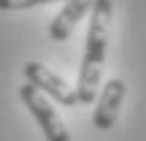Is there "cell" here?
I'll return each mask as SVG.
<instances>
[{
  "mask_svg": "<svg viewBox=\"0 0 146 141\" xmlns=\"http://www.w3.org/2000/svg\"><path fill=\"white\" fill-rule=\"evenodd\" d=\"M111 16H114V0H95L87 41H84L81 68H78V84H76L78 103H95L100 76H103V65H106V52H108Z\"/></svg>",
  "mask_w": 146,
  "mask_h": 141,
  "instance_id": "obj_1",
  "label": "cell"
},
{
  "mask_svg": "<svg viewBox=\"0 0 146 141\" xmlns=\"http://www.w3.org/2000/svg\"><path fill=\"white\" fill-rule=\"evenodd\" d=\"M19 98H22V103L30 109V114L35 117V122H38V128L43 130L46 141H70V133H68V128H65L62 117L54 111V106L46 100L43 92H38L33 84L25 82L19 87Z\"/></svg>",
  "mask_w": 146,
  "mask_h": 141,
  "instance_id": "obj_2",
  "label": "cell"
},
{
  "mask_svg": "<svg viewBox=\"0 0 146 141\" xmlns=\"http://www.w3.org/2000/svg\"><path fill=\"white\" fill-rule=\"evenodd\" d=\"M22 71H25L27 84H33L38 92H43V95H49L52 100H57L60 106H68V109H70V106L78 103L76 87H70L62 76H57L54 71H49L46 65H41V63H25Z\"/></svg>",
  "mask_w": 146,
  "mask_h": 141,
  "instance_id": "obj_3",
  "label": "cell"
},
{
  "mask_svg": "<svg viewBox=\"0 0 146 141\" xmlns=\"http://www.w3.org/2000/svg\"><path fill=\"white\" fill-rule=\"evenodd\" d=\"M125 92H127V84L122 79H108L100 90V98H98V106H95V114H92V122L98 130H111L119 117V109H122V100H125Z\"/></svg>",
  "mask_w": 146,
  "mask_h": 141,
  "instance_id": "obj_4",
  "label": "cell"
},
{
  "mask_svg": "<svg viewBox=\"0 0 146 141\" xmlns=\"http://www.w3.org/2000/svg\"><path fill=\"white\" fill-rule=\"evenodd\" d=\"M92 5H95V0H65L60 14L49 25V38L52 41H68L73 27L87 16V11H92Z\"/></svg>",
  "mask_w": 146,
  "mask_h": 141,
  "instance_id": "obj_5",
  "label": "cell"
},
{
  "mask_svg": "<svg viewBox=\"0 0 146 141\" xmlns=\"http://www.w3.org/2000/svg\"><path fill=\"white\" fill-rule=\"evenodd\" d=\"M46 3H65V0H0V11H22L33 5H46Z\"/></svg>",
  "mask_w": 146,
  "mask_h": 141,
  "instance_id": "obj_6",
  "label": "cell"
}]
</instances>
